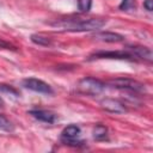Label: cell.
<instances>
[{
    "label": "cell",
    "mask_w": 153,
    "mask_h": 153,
    "mask_svg": "<svg viewBox=\"0 0 153 153\" xmlns=\"http://www.w3.org/2000/svg\"><path fill=\"white\" fill-rule=\"evenodd\" d=\"M0 93H6L8 96H14V97H19V92L13 88L10 85H5V84H0Z\"/></svg>",
    "instance_id": "obj_13"
},
{
    "label": "cell",
    "mask_w": 153,
    "mask_h": 153,
    "mask_svg": "<svg viewBox=\"0 0 153 153\" xmlns=\"http://www.w3.org/2000/svg\"><path fill=\"white\" fill-rule=\"evenodd\" d=\"M120 10L122 11H133L136 7L135 0H122V2L120 4Z\"/></svg>",
    "instance_id": "obj_15"
},
{
    "label": "cell",
    "mask_w": 153,
    "mask_h": 153,
    "mask_svg": "<svg viewBox=\"0 0 153 153\" xmlns=\"http://www.w3.org/2000/svg\"><path fill=\"white\" fill-rule=\"evenodd\" d=\"M106 20L100 18H90V19H62L51 23L54 27H59L66 31H96L102 29L105 25Z\"/></svg>",
    "instance_id": "obj_1"
},
{
    "label": "cell",
    "mask_w": 153,
    "mask_h": 153,
    "mask_svg": "<svg viewBox=\"0 0 153 153\" xmlns=\"http://www.w3.org/2000/svg\"><path fill=\"white\" fill-rule=\"evenodd\" d=\"M30 115H32L36 120L42 121V122H44V123H54L55 120H56L55 114H53V112H50V111H47V110H41V109L31 110V111H30Z\"/></svg>",
    "instance_id": "obj_8"
},
{
    "label": "cell",
    "mask_w": 153,
    "mask_h": 153,
    "mask_svg": "<svg viewBox=\"0 0 153 153\" xmlns=\"http://www.w3.org/2000/svg\"><path fill=\"white\" fill-rule=\"evenodd\" d=\"M100 106L108 111V112H112V114H123L127 111L126 106L117 99H112V98H105L100 102Z\"/></svg>",
    "instance_id": "obj_7"
},
{
    "label": "cell",
    "mask_w": 153,
    "mask_h": 153,
    "mask_svg": "<svg viewBox=\"0 0 153 153\" xmlns=\"http://www.w3.org/2000/svg\"><path fill=\"white\" fill-rule=\"evenodd\" d=\"M92 134H93V139L97 141H103V140L108 139V129H106V127H104L102 124H97L93 128Z\"/></svg>",
    "instance_id": "obj_11"
},
{
    "label": "cell",
    "mask_w": 153,
    "mask_h": 153,
    "mask_svg": "<svg viewBox=\"0 0 153 153\" xmlns=\"http://www.w3.org/2000/svg\"><path fill=\"white\" fill-rule=\"evenodd\" d=\"M23 86L33 91V92H38V93H43V94H51L53 90L51 87L44 82L43 80L36 79V78H26L23 80Z\"/></svg>",
    "instance_id": "obj_5"
},
{
    "label": "cell",
    "mask_w": 153,
    "mask_h": 153,
    "mask_svg": "<svg viewBox=\"0 0 153 153\" xmlns=\"http://www.w3.org/2000/svg\"><path fill=\"white\" fill-rule=\"evenodd\" d=\"M79 135H80V128L75 124H71V126H67L62 133H61V142L66 143V145H69V146H78V145H81L82 141L79 140Z\"/></svg>",
    "instance_id": "obj_4"
},
{
    "label": "cell",
    "mask_w": 153,
    "mask_h": 153,
    "mask_svg": "<svg viewBox=\"0 0 153 153\" xmlns=\"http://www.w3.org/2000/svg\"><path fill=\"white\" fill-rule=\"evenodd\" d=\"M96 38L103 41V42H109V43H117V42H122L123 41V36L122 35H118V33H115V32H109V31H105V32H98L94 35Z\"/></svg>",
    "instance_id": "obj_10"
},
{
    "label": "cell",
    "mask_w": 153,
    "mask_h": 153,
    "mask_svg": "<svg viewBox=\"0 0 153 153\" xmlns=\"http://www.w3.org/2000/svg\"><path fill=\"white\" fill-rule=\"evenodd\" d=\"M31 41L38 45H49L50 44V39L48 37H44L42 35H32L31 36Z\"/></svg>",
    "instance_id": "obj_14"
},
{
    "label": "cell",
    "mask_w": 153,
    "mask_h": 153,
    "mask_svg": "<svg viewBox=\"0 0 153 153\" xmlns=\"http://www.w3.org/2000/svg\"><path fill=\"white\" fill-rule=\"evenodd\" d=\"M78 91L82 94H90V96H96L99 94L105 85L100 80L96 78H84L78 82Z\"/></svg>",
    "instance_id": "obj_2"
},
{
    "label": "cell",
    "mask_w": 153,
    "mask_h": 153,
    "mask_svg": "<svg viewBox=\"0 0 153 153\" xmlns=\"http://www.w3.org/2000/svg\"><path fill=\"white\" fill-rule=\"evenodd\" d=\"M0 48H5V49H11V45L7 43V42H5V41H2L1 38H0Z\"/></svg>",
    "instance_id": "obj_18"
},
{
    "label": "cell",
    "mask_w": 153,
    "mask_h": 153,
    "mask_svg": "<svg viewBox=\"0 0 153 153\" xmlns=\"http://www.w3.org/2000/svg\"><path fill=\"white\" fill-rule=\"evenodd\" d=\"M134 56L130 51L116 50V51H97L91 55V59H120V60H131Z\"/></svg>",
    "instance_id": "obj_6"
},
{
    "label": "cell",
    "mask_w": 153,
    "mask_h": 153,
    "mask_svg": "<svg viewBox=\"0 0 153 153\" xmlns=\"http://www.w3.org/2000/svg\"><path fill=\"white\" fill-rule=\"evenodd\" d=\"M130 54L135 57H140L142 60H146L148 62L152 61V51L149 48L147 47H140V45H135V47H129Z\"/></svg>",
    "instance_id": "obj_9"
},
{
    "label": "cell",
    "mask_w": 153,
    "mask_h": 153,
    "mask_svg": "<svg viewBox=\"0 0 153 153\" xmlns=\"http://www.w3.org/2000/svg\"><path fill=\"white\" fill-rule=\"evenodd\" d=\"M13 124L11 123V121H8L5 116L0 115V130L2 131H13Z\"/></svg>",
    "instance_id": "obj_12"
},
{
    "label": "cell",
    "mask_w": 153,
    "mask_h": 153,
    "mask_svg": "<svg viewBox=\"0 0 153 153\" xmlns=\"http://www.w3.org/2000/svg\"><path fill=\"white\" fill-rule=\"evenodd\" d=\"M110 85L120 88V90H126V91H131V92H142L145 91V86L143 84L129 79V78H117V79H112L110 80Z\"/></svg>",
    "instance_id": "obj_3"
},
{
    "label": "cell",
    "mask_w": 153,
    "mask_h": 153,
    "mask_svg": "<svg viewBox=\"0 0 153 153\" xmlns=\"http://www.w3.org/2000/svg\"><path fill=\"white\" fill-rule=\"evenodd\" d=\"M92 5V0H78V7L81 12H88Z\"/></svg>",
    "instance_id": "obj_16"
},
{
    "label": "cell",
    "mask_w": 153,
    "mask_h": 153,
    "mask_svg": "<svg viewBox=\"0 0 153 153\" xmlns=\"http://www.w3.org/2000/svg\"><path fill=\"white\" fill-rule=\"evenodd\" d=\"M152 2H153V0H146V1L143 2V6L146 7V10H147V11H152V10H153Z\"/></svg>",
    "instance_id": "obj_17"
},
{
    "label": "cell",
    "mask_w": 153,
    "mask_h": 153,
    "mask_svg": "<svg viewBox=\"0 0 153 153\" xmlns=\"http://www.w3.org/2000/svg\"><path fill=\"white\" fill-rule=\"evenodd\" d=\"M1 106H4V100L0 98V108H1Z\"/></svg>",
    "instance_id": "obj_19"
}]
</instances>
